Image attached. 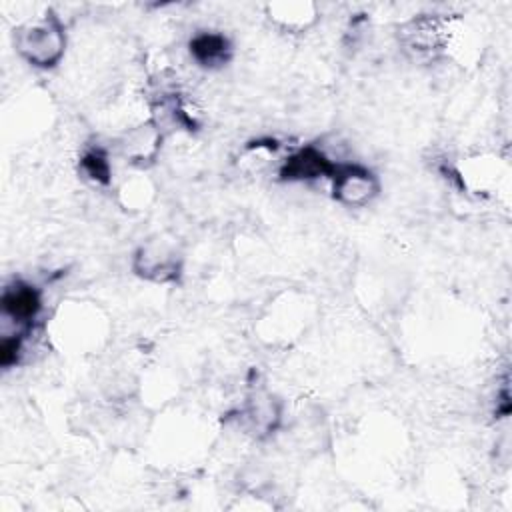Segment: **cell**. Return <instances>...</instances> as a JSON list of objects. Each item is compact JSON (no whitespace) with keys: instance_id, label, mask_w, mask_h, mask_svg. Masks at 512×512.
Segmentation results:
<instances>
[{"instance_id":"30bf717a","label":"cell","mask_w":512,"mask_h":512,"mask_svg":"<svg viewBox=\"0 0 512 512\" xmlns=\"http://www.w3.org/2000/svg\"><path fill=\"white\" fill-rule=\"evenodd\" d=\"M242 420L246 424V428L254 434V436H264L270 434L278 420H280V412L276 402L270 396H258L254 400H250L244 410H242Z\"/></svg>"},{"instance_id":"3957f363","label":"cell","mask_w":512,"mask_h":512,"mask_svg":"<svg viewBox=\"0 0 512 512\" xmlns=\"http://www.w3.org/2000/svg\"><path fill=\"white\" fill-rule=\"evenodd\" d=\"M330 180L332 196L344 206H366L380 190L378 178L368 168L358 164H338Z\"/></svg>"},{"instance_id":"9c48e42d","label":"cell","mask_w":512,"mask_h":512,"mask_svg":"<svg viewBox=\"0 0 512 512\" xmlns=\"http://www.w3.org/2000/svg\"><path fill=\"white\" fill-rule=\"evenodd\" d=\"M160 140H162L160 126H158L156 122H146V124L134 128L132 132H128L126 140L122 142L124 154H126L132 162L152 160L154 154L158 152Z\"/></svg>"},{"instance_id":"8fae6325","label":"cell","mask_w":512,"mask_h":512,"mask_svg":"<svg viewBox=\"0 0 512 512\" xmlns=\"http://www.w3.org/2000/svg\"><path fill=\"white\" fill-rule=\"evenodd\" d=\"M82 170L94 182H108L110 180V164H108L106 154L100 152V150H90V152L84 154Z\"/></svg>"},{"instance_id":"7a4b0ae2","label":"cell","mask_w":512,"mask_h":512,"mask_svg":"<svg viewBox=\"0 0 512 512\" xmlns=\"http://www.w3.org/2000/svg\"><path fill=\"white\" fill-rule=\"evenodd\" d=\"M182 268L180 254L170 240H148L134 254V272L152 282H172Z\"/></svg>"},{"instance_id":"52a82bcc","label":"cell","mask_w":512,"mask_h":512,"mask_svg":"<svg viewBox=\"0 0 512 512\" xmlns=\"http://www.w3.org/2000/svg\"><path fill=\"white\" fill-rule=\"evenodd\" d=\"M266 12L276 26L290 32H302L318 18V10L312 2H274L266 6Z\"/></svg>"},{"instance_id":"8992f818","label":"cell","mask_w":512,"mask_h":512,"mask_svg":"<svg viewBox=\"0 0 512 512\" xmlns=\"http://www.w3.org/2000/svg\"><path fill=\"white\" fill-rule=\"evenodd\" d=\"M336 166L338 164H332L322 150L314 146H306L296 150L284 160L280 174L286 180H314L322 176L332 178Z\"/></svg>"},{"instance_id":"6da1fadb","label":"cell","mask_w":512,"mask_h":512,"mask_svg":"<svg viewBox=\"0 0 512 512\" xmlns=\"http://www.w3.org/2000/svg\"><path fill=\"white\" fill-rule=\"evenodd\" d=\"M16 50L38 68L56 66L66 50V30L54 12L20 26L14 34Z\"/></svg>"},{"instance_id":"ba28073f","label":"cell","mask_w":512,"mask_h":512,"mask_svg":"<svg viewBox=\"0 0 512 512\" xmlns=\"http://www.w3.org/2000/svg\"><path fill=\"white\" fill-rule=\"evenodd\" d=\"M230 42L216 32H200L190 40L192 58L204 68H218L230 60Z\"/></svg>"},{"instance_id":"5b68a950","label":"cell","mask_w":512,"mask_h":512,"mask_svg":"<svg viewBox=\"0 0 512 512\" xmlns=\"http://www.w3.org/2000/svg\"><path fill=\"white\" fill-rule=\"evenodd\" d=\"M402 44L416 56L440 54L450 44V26L440 16H416L400 30Z\"/></svg>"},{"instance_id":"277c9868","label":"cell","mask_w":512,"mask_h":512,"mask_svg":"<svg viewBox=\"0 0 512 512\" xmlns=\"http://www.w3.org/2000/svg\"><path fill=\"white\" fill-rule=\"evenodd\" d=\"M42 308V298L40 292L26 284L16 280L12 286H6L2 292V318L4 322H10L16 326L14 334H2V336H22L32 330L34 320L38 318Z\"/></svg>"}]
</instances>
